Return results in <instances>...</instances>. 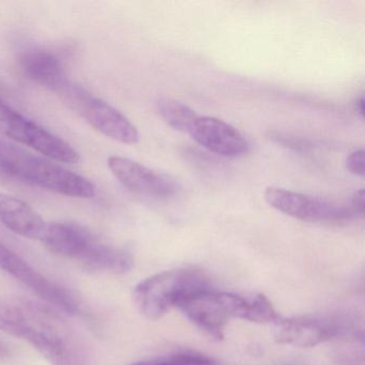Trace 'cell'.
<instances>
[{
    "label": "cell",
    "mask_w": 365,
    "mask_h": 365,
    "mask_svg": "<svg viewBox=\"0 0 365 365\" xmlns=\"http://www.w3.org/2000/svg\"><path fill=\"white\" fill-rule=\"evenodd\" d=\"M26 151L0 138V177L16 180L21 161Z\"/></svg>",
    "instance_id": "ac0fdd59"
},
{
    "label": "cell",
    "mask_w": 365,
    "mask_h": 365,
    "mask_svg": "<svg viewBox=\"0 0 365 365\" xmlns=\"http://www.w3.org/2000/svg\"><path fill=\"white\" fill-rule=\"evenodd\" d=\"M177 307L192 324L215 339H223L230 320L274 324L279 318L272 303L264 294L242 297L213 292L210 288L187 294Z\"/></svg>",
    "instance_id": "7a4b0ae2"
},
{
    "label": "cell",
    "mask_w": 365,
    "mask_h": 365,
    "mask_svg": "<svg viewBox=\"0 0 365 365\" xmlns=\"http://www.w3.org/2000/svg\"><path fill=\"white\" fill-rule=\"evenodd\" d=\"M115 178L129 191L153 198H168L176 195L178 185L170 177L159 174L133 160L110 157L108 160Z\"/></svg>",
    "instance_id": "8fae6325"
},
{
    "label": "cell",
    "mask_w": 365,
    "mask_h": 365,
    "mask_svg": "<svg viewBox=\"0 0 365 365\" xmlns=\"http://www.w3.org/2000/svg\"><path fill=\"white\" fill-rule=\"evenodd\" d=\"M61 96L100 133L121 144H138L140 134L135 125L114 106L72 83Z\"/></svg>",
    "instance_id": "8992f818"
},
{
    "label": "cell",
    "mask_w": 365,
    "mask_h": 365,
    "mask_svg": "<svg viewBox=\"0 0 365 365\" xmlns=\"http://www.w3.org/2000/svg\"><path fill=\"white\" fill-rule=\"evenodd\" d=\"M209 277L194 267L162 271L135 286L133 303L144 317L158 320L177 307L187 294L208 289Z\"/></svg>",
    "instance_id": "277c9868"
},
{
    "label": "cell",
    "mask_w": 365,
    "mask_h": 365,
    "mask_svg": "<svg viewBox=\"0 0 365 365\" xmlns=\"http://www.w3.org/2000/svg\"><path fill=\"white\" fill-rule=\"evenodd\" d=\"M21 67L27 78L58 95L70 84L63 63L54 53L48 51L25 53L21 58Z\"/></svg>",
    "instance_id": "5bb4252c"
},
{
    "label": "cell",
    "mask_w": 365,
    "mask_h": 365,
    "mask_svg": "<svg viewBox=\"0 0 365 365\" xmlns=\"http://www.w3.org/2000/svg\"><path fill=\"white\" fill-rule=\"evenodd\" d=\"M332 356L339 365L364 364V336L362 332L345 330L336 337Z\"/></svg>",
    "instance_id": "2e32d148"
},
{
    "label": "cell",
    "mask_w": 365,
    "mask_h": 365,
    "mask_svg": "<svg viewBox=\"0 0 365 365\" xmlns=\"http://www.w3.org/2000/svg\"><path fill=\"white\" fill-rule=\"evenodd\" d=\"M274 337L279 344L309 348L332 341L347 330L336 319L319 316L279 317L274 322Z\"/></svg>",
    "instance_id": "30bf717a"
},
{
    "label": "cell",
    "mask_w": 365,
    "mask_h": 365,
    "mask_svg": "<svg viewBox=\"0 0 365 365\" xmlns=\"http://www.w3.org/2000/svg\"><path fill=\"white\" fill-rule=\"evenodd\" d=\"M10 354H11V351H10L9 346L0 339V361L9 358Z\"/></svg>",
    "instance_id": "7402d4cb"
},
{
    "label": "cell",
    "mask_w": 365,
    "mask_h": 365,
    "mask_svg": "<svg viewBox=\"0 0 365 365\" xmlns=\"http://www.w3.org/2000/svg\"><path fill=\"white\" fill-rule=\"evenodd\" d=\"M22 182L68 197L87 200L96 194L95 185L88 179L52 160L34 155L23 173Z\"/></svg>",
    "instance_id": "9c48e42d"
},
{
    "label": "cell",
    "mask_w": 365,
    "mask_h": 365,
    "mask_svg": "<svg viewBox=\"0 0 365 365\" xmlns=\"http://www.w3.org/2000/svg\"><path fill=\"white\" fill-rule=\"evenodd\" d=\"M0 331L29 341L52 365H91L85 341L46 305L0 297Z\"/></svg>",
    "instance_id": "6da1fadb"
},
{
    "label": "cell",
    "mask_w": 365,
    "mask_h": 365,
    "mask_svg": "<svg viewBox=\"0 0 365 365\" xmlns=\"http://www.w3.org/2000/svg\"><path fill=\"white\" fill-rule=\"evenodd\" d=\"M0 132L10 140L34 149L57 163L76 164L80 161V155L71 145L18 110L0 123Z\"/></svg>",
    "instance_id": "ba28073f"
},
{
    "label": "cell",
    "mask_w": 365,
    "mask_h": 365,
    "mask_svg": "<svg viewBox=\"0 0 365 365\" xmlns=\"http://www.w3.org/2000/svg\"><path fill=\"white\" fill-rule=\"evenodd\" d=\"M187 134L198 145L222 157H242L250 150L249 142L240 131L215 117L198 116Z\"/></svg>",
    "instance_id": "7c38bea8"
},
{
    "label": "cell",
    "mask_w": 365,
    "mask_h": 365,
    "mask_svg": "<svg viewBox=\"0 0 365 365\" xmlns=\"http://www.w3.org/2000/svg\"><path fill=\"white\" fill-rule=\"evenodd\" d=\"M264 196L279 212L309 223L339 225L364 215V190L354 192L344 204L275 187H267Z\"/></svg>",
    "instance_id": "5b68a950"
},
{
    "label": "cell",
    "mask_w": 365,
    "mask_h": 365,
    "mask_svg": "<svg viewBox=\"0 0 365 365\" xmlns=\"http://www.w3.org/2000/svg\"><path fill=\"white\" fill-rule=\"evenodd\" d=\"M129 365H217V362L200 352L177 351Z\"/></svg>",
    "instance_id": "e0dca14e"
},
{
    "label": "cell",
    "mask_w": 365,
    "mask_h": 365,
    "mask_svg": "<svg viewBox=\"0 0 365 365\" xmlns=\"http://www.w3.org/2000/svg\"><path fill=\"white\" fill-rule=\"evenodd\" d=\"M271 138L275 140V142L279 143V144L289 147V148L296 149V150H307V148L311 147V145L307 140H303L298 138H292V136L287 135V134L279 133V132L271 134Z\"/></svg>",
    "instance_id": "ffe728a7"
},
{
    "label": "cell",
    "mask_w": 365,
    "mask_h": 365,
    "mask_svg": "<svg viewBox=\"0 0 365 365\" xmlns=\"http://www.w3.org/2000/svg\"><path fill=\"white\" fill-rule=\"evenodd\" d=\"M41 241L48 251L73 260L85 270L123 274L133 267V257L127 250L106 242L88 228L73 222L48 224Z\"/></svg>",
    "instance_id": "3957f363"
},
{
    "label": "cell",
    "mask_w": 365,
    "mask_h": 365,
    "mask_svg": "<svg viewBox=\"0 0 365 365\" xmlns=\"http://www.w3.org/2000/svg\"><path fill=\"white\" fill-rule=\"evenodd\" d=\"M0 222L24 238L41 240L46 224L41 215L20 198L0 193Z\"/></svg>",
    "instance_id": "4fadbf2b"
},
{
    "label": "cell",
    "mask_w": 365,
    "mask_h": 365,
    "mask_svg": "<svg viewBox=\"0 0 365 365\" xmlns=\"http://www.w3.org/2000/svg\"><path fill=\"white\" fill-rule=\"evenodd\" d=\"M160 117L177 131L189 133L198 115L189 106L170 98H159L157 103Z\"/></svg>",
    "instance_id": "9a60e30c"
},
{
    "label": "cell",
    "mask_w": 365,
    "mask_h": 365,
    "mask_svg": "<svg viewBox=\"0 0 365 365\" xmlns=\"http://www.w3.org/2000/svg\"><path fill=\"white\" fill-rule=\"evenodd\" d=\"M364 150H363V149L354 151V153H350L347 159H346V168H347L351 174L356 175V176H364Z\"/></svg>",
    "instance_id": "d6986e66"
},
{
    "label": "cell",
    "mask_w": 365,
    "mask_h": 365,
    "mask_svg": "<svg viewBox=\"0 0 365 365\" xmlns=\"http://www.w3.org/2000/svg\"><path fill=\"white\" fill-rule=\"evenodd\" d=\"M0 269L18 279L55 309L69 315L80 313L81 303L76 294L44 277L3 243H0Z\"/></svg>",
    "instance_id": "52a82bcc"
},
{
    "label": "cell",
    "mask_w": 365,
    "mask_h": 365,
    "mask_svg": "<svg viewBox=\"0 0 365 365\" xmlns=\"http://www.w3.org/2000/svg\"><path fill=\"white\" fill-rule=\"evenodd\" d=\"M14 108H11L9 104L6 103L1 98H0V123L8 118L10 115L14 114Z\"/></svg>",
    "instance_id": "44dd1931"
}]
</instances>
